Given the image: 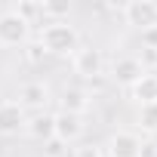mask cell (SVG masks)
Here are the masks:
<instances>
[{
    "label": "cell",
    "instance_id": "1",
    "mask_svg": "<svg viewBox=\"0 0 157 157\" xmlns=\"http://www.w3.org/2000/svg\"><path fill=\"white\" fill-rule=\"evenodd\" d=\"M37 40L46 49V56H74L77 49H80V31H77L68 19H62V22H43Z\"/></svg>",
    "mask_w": 157,
    "mask_h": 157
},
{
    "label": "cell",
    "instance_id": "2",
    "mask_svg": "<svg viewBox=\"0 0 157 157\" xmlns=\"http://www.w3.org/2000/svg\"><path fill=\"white\" fill-rule=\"evenodd\" d=\"M28 40H31V25L16 10H3L0 13V49H16L25 46Z\"/></svg>",
    "mask_w": 157,
    "mask_h": 157
},
{
    "label": "cell",
    "instance_id": "3",
    "mask_svg": "<svg viewBox=\"0 0 157 157\" xmlns=\"http://www.w3.org/2000/svg\"><path fill=\"white\" fill-rule=\"evenodd\" d=\"M120 16L136 31L157 28V0H129V3L120 6Z\"/></svg>",
    "mask_w": 157,
    "mask_h": 157
},
{
    "label": "cell",
    "instance_id": "4",
    "mask_svg": "<svg viewBox=\"0 0 157 157\" xmlns=\"http://www.w3.org/2000/svg\"><path fill=\"white\" fill-rule=\"evenodd\" d=\"M71 68H74L77 77H83V80H99L105 74V56L96 46H80L71 56Z\"/></svg>",
    "mask_w": 157,
    "mask_h": 157
},
{
    "label": "cell",
    "instance_id": "5",
    "mask_svg": "<svg viewBox=\"0 0 157 157\" xmlns=\"http://www.w3.org/2000/svg\"><path fill=\"white\" fill-rule=\"evenodd\" d=\"M142 136L136 129H117L105 142V157H142Z\"/></svg>",
    "mask_w": 157,
    "mask_h": 157
},
{
    "label": "cell",
    "instance_id": "6",
    "mask_svg": "<svg viewBox=\"0 0 157 157\" xmlns=\"http://www.w3.org/2000/svg\"><path fill=\"white\" fill-rule=\"evenodd\" d=\"M83 132H86V120L80 114H71V111H56L52 114V139H59L62 145L80 142Z\"/></svg>",
    "mask_w": 157,
    "mask_h": 157
},
{
    "label": "cell",
    "instance_id": "7",
    "mask_svg": "<svg viewBox=\"0 0 157 157\" xmlns=\"http://www.w3.org/2000/svg\"><path fill=\"white\" fill-rule=\"evenodd\" d=\"M52 93H49V83L46 80H28L19 86V105L25 108V114H40L46 111Z\"/></svg>",
    "mask_w": 157,
    "mask_h": 157
},
{
    "label": "cell",
    "instance_id": "8",
    "mask_svg": "<svg viewBox=\"0 0 157 157\" xmlns=\"http://www.w3.org/2000/svg\"><path fill=\"white\" fill-rule=\"evenodd\" d=\"M142 74H148V71L142 68V62H139L136 56H117L114 65H111V80H114L117 86H126V90L142 80Z\"/></svg>",
    "mask_w": 157,
    "mask_h": 157
},
{
    "label": "cell",
    "instance_id": "9",
    "mask_svg": "<svg viewBox=\"0 0 157 157\" xmlns=\"http://www.w3.org/2000/svg\"><path fill=\"white\" fill-rule=\"evenodd\" d=\"M59 102H62V111H71V114H80L83 117L93 108V93L86 86H65Z\"/></svg>",
    "mask_w": 157,
    "mask_h": 157
},
{
    "label": "cell",
    "instance_id": "10",
    "mask_svg": "<svg viewBox=\"0 0 157 157\" xmlns=\"http://www.w3.org/2000/svg\"><path fill=\"white\" fill-rule=\"evenodd\" d=\"M28 114L19 102H0V132H19L25 129Z\"/></svg>",
    "mask_w": 157,
    "mask_h": 157
},
{
    "label": "cell",
    "instance_id": "11",
    "mask_svg": "<svg viewBox=\"0 0 157 157\" xmlns=\"http://www.w3.org/2000/svg\"><path fill=\"white\" fill-rule=\"evenodd\" d=\"M129 99L142 108V105H154L157 102V74H142V80L129 86Z\"/></svg>",
    "mask_w": 157,
    "mask_h": 157
},
{
    "label": "cell",
    "instance_id": "12",
    "mask_svg": "<svg viewBox=\"0 0 157 157\" xmlns=\"http://www.w3.org/2000/svg\"><path fill=\"white\" fill-rule=\"evenodd\" d=\"M25 132L37 142H49L52 139V114L49 111H40V114H28V123H25Z\"/></svg>",
    "mask_w": 157,
    "mask_h": 157
},
{
    "label": "cell",
    "instance_id": "13",
    "mask_svg": "<svg viewBox=\"0 0 157 157\" xmlns=\"http://www.w3.org/2000/svg\"><path fill=\"white\" fill-rule=\"evenodd\" d=\"M136 123L142 132H157V102L154 105H142L136 114Z\"/></svg>",
    "mask_w": 157,
    "mask_h": 157
},
{
    "label": "cell",
    "instance_id": "14",
    "mask_svg": "<svg viewBox=\"0 0 157 157\" xmlns=\"http://www.w3.org/2000/svg\"><path fill=\"white\" fill-rule=\"evenodd\" d=\"M28 25H34L37 19H43V3H19V6H13Z\"/></svg>",
    "mask_w": 157,
    "mask_h": 157
},
{
    "label": "cell",
    "instance_id": "15",
    "mask_svg": "<svg viewBox=\"0 0 157 157\" xmlns=\"http://www.w3.org/2000/svg\"><path fill=\"white\" fill-rule=\"evenodd\" d=\"M25 59H28L31 65H40V62L46 59V49L40 46V40H34V43L28 40V43H25Z\"/></svg>",
    "mask_w": 157,
    "mask_h": 157
},
{
    "label": "cell",
    "instance_id": "16",
    "mask_svg": "<svg viewBox=\"0 0 157 157\" xmlns=\"http://www.w3.org/2000/svg\"><path fill=\"white\" fill-rule=\"evenodd\" d=\"M74 157H105V151H102V145L83 142V145H77V148H74Z\"/></svg>",
    "mask_w": 157,
    "mask_h": 157
},
{
    "label": "cell",
    "instance_id": "17",
    "mask_svg": "<svg viewBox=\"0 0 157 157\" xmlns=\"http://www.w3.org/2000/svg\"><path fill=\"white\" fill-rule=\"evenodd\" d=\"M43 151H46V157H68V154H65V145H62L59 139L43 142Z\"/></svg>",
    "mask_w": 157,
    "mask_h": 157
},
{
    "label": "cell",
    "instance_id": "18",
    "mask_svg": "<svg viewBox=\"0 0 157 157\" xmlns=\"http://www.w3.org/2000/svg\"><path fill=\"white\" fill-rule=\"evenodd\" d=\"M142 46H145V49H157V28L142 31Z\"/></svg>",
    "mask_w": 157,
    "mask_h": 157
},
{
    "label": "cell",
    "instance_id": "19",
    "mask_svg": "<svg viewBox=\"0 0 157 157\" xmlns=\"http://www.w3.org/2000/svg\"><path fill=\"white\" fill-rule=\"evenodd\" d=\"M0 102H3V99H0Z\"/></svg>",
    "mask_w": 157,
    "mask_h": 157
}]
</instances>
